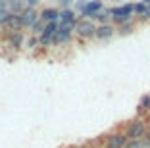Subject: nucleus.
<instances>
[{"mask_svg":"<svg viewBox=\"0 0 150 148\" xmlns=\"http://www.w3.org/2000/svg\"><path fill=\"white\" fill-rule=\"evenodd\" d=\"M127 135L123 129H114L110 133L100 137V146L102 148H125L127 144Z\"/></svg>","mask_w":150,"mask_h":148,"instance_id":"nucleus-1","label":"nucleus"},{"mask_svg":"<svg viewBox=\"0 0 150 148\" xmlns=\"http://www.w3.org/2000/svg\"><path fill=\"white\" fill-rule=\"evenodd\" d=\"M125 135H127V139H144L146 133H148V123H146L144 118H141V115H137L135 119H131V121L125 123Z\"/></svg>","mask_w":150,"mask_h":148,"instance_id":"nucleus-2","label":"nucleus"},{"mask_svg":"<svg viewBox=\"0 0 150 148\" xmlns=\"http://www.w3.org/2000/svg\"><path fill=\"white\" fill-rule=\"evenodd\" d=\"M94 31H96V21L91 18H77L75 21V37L81 40H91L94 39Z\"/></svg>","mask_w":150,"mask_h":148,"instance_id":"nucleus-3","label":"nucleus"},{"mask_svg":"<svg viewBox=\"0 0 150 148\" xmlns=\"http://www.w3.org/2000/svg\"><path fill=\"white\" fill-rule=\"evenodd\" d=\"M110 16H112V23L115 27L121 25V23L129 21V19L135 18V13H133V4L131 2H125V4H119V6H114L110 8Z\"/></svg>","mask_w":150,"mask_h":148,"instance_id":"nucleus-4","label":"nucleus"},{"mask_svg":"<svg viewBox=\"0 0 150 148\" xmlns=\"http://www.w3.org/2000/svg\"><path fill=\"white\" fill-rule=\"evenodd\" d=\"M58 31V21H48L44 25L42 33L39 35V44L40 46H52V39Z\"/></svg>","mask_w":150,"mask_h":148,"instance_id":"nucleus-5","label":"nucleus"},{"mask_svg":"<svg viewBox=\"0 0 150 148\" xmlns=\"http://www.w3.org/2000/svg\"><path fill=\"white\" fill-rule=\"evenodd\" d=\"M0 39H4L10 48H21L25 42V33L23 31H6V33H2Z\"/></svg>","mask_w":150,"mask_h":148,"instance_id":"nucleus-6","label":"nucleus"},{"mask_svg":"<svg viewBox=\"0 0 150 148\" xmlns=\"http://www.w3.org/2000/svg\"><path fill=\"white\" fill-rule=\"evenodd\" d=\"M19 19H21L23 29H31V25L39 19V10L33 8V6H25V8L19 12Z\"/></svg>","mask_w":150,"mask_h":148,"instance_id":"nucleus-7","label":"nucleus"},{"mask_svg":"<svg viewBox=\"0 0 150 148\" xmlns=\"http://www.w3.org/2000/svg\"><path fill=\"white\" fill-rule=\"evenodd\" d=\"M102 10H104V2H102V0H87L85 6L79 10V12H81L83 18H91L93 19L98 12H102Z\"/></svg>","mask_w":150,"mask_h":148,"instance_id":"nucleus-8","label":"nucleus"},{"mask_svg":"<svg viewBox=\"0 0 150 148\" xmlns=\"http://www.w3.org/2000/svg\"><path fill=\"white\" fill-rule=\"evenodd\" d=\"M115 35V25L114 23H102V25H96V31H94V39L104 42V40H110L112 37Z\"/></svg>","mask_w":150,"mask_h":148,"instance_id":"nucleus-9","label":"nucleus"},{"mask_svg":"<svg viewBox=\"0 0 150 148\" xmlns=\"http://www.w3.org/2000/svg\"><path fill=\"white\" fill-rule=\"evenodd\" d=\"M6 31H25L23 25H21V19H19V13L10 12V16L4 19V23H2V33H6Z\"/></svg>","mask_w":150,"mask_h":148,"instance_id":"nucleus-10","label":"nucleus"},{"mask_svg":"<svg viewBox=\"0 0 150 148\" xmlns=\"http://www.w3.org/2000/svg\"><path fill=\"white\" fill-rule=\"evenodd\" d=\"M137 27H139V21H137V18H133V19H129V21H125V23H121V25L115 27V35L129 37V35H133V33L137 31Z\"/></svg>","mask_w":150,"mask_h":148,"instance_id":"nucleus-11","label":"nucleus"},{"mask_svg":"<svg viewBox=\"0 0 150 148\" xmlns=\"http://www.w3.org/2000/svg\"><path fill=\"white\" fill-rule=\"evenodd\" d=\"M75 21H77L75 10H71V8H62V10H60V18H58V23H71V25H75Z\"/></svg>","mask_w":150,"mask_h":148,"instance_id":"nucleus-12","label":"nucleus"},{"mask_svg":"<svg viewBox=\"0 0 150 148\" xmlns=\"http://www.w3.org/2000/svg\"><path fill=\"white\" fill-rule=\"evenodd\" d=\"M39 18H42L44 21H58V18H60V10L58 8H42L39 12Z\"/></svg>","mask_w":150,"mask_h":148,"instance_id":"nucleus-13","label":"nucleus"},{"mask_svg":"<svg viewBox=\"0 0 150 148\" xmlns=\"http://www.w3.org/2000/svg\"><path fill=\"white\" fill-rule=\"evenodd\" d=\"M146 10H148V6H146L142 0H139V2H135V4H133V13H135V18H137L139 23H144Z\"/></svg>","mask_w":150,"mask_h":148,"instance_id":"nucleus-14","label":"nucleus"},{"mask_svg":"<svg viewBox=\"0 0 150 148\" xmlns=\"http://www.w3.org/2000/svg\"><path fill=\"white\" fill-rule=\"evenodd\" d=\"M150 112V92L141 96V100H139V106H137V115H144V113Z\"/></svg>","mask_w":150,"mask_h":148,"instance_id":"nucleus-15","label":"nucleus"},{"mask_svg":"<svg viewBox=\"0 0 150 148\" xmlns=\"http://www.w3.org/2000/svg\"><path fill=\"white\" fill-rule=\"evenodd\" d=\"M94 21H96V25H102V23H112V16H110V8H104L102 12H98L96 16H94Z\"/></svg>","mask_w":150,"mask_h":148,"instance_id":"nucleus-16","label":"nucleus"},{"mask_svg":"<svg viewBox=\"0 0 150 148\" xmlns=\"http://www.w3.org/2000/svg\"><path fill=\"white\" fill-rule=\"evenodd\" d=\"M25 6H27V4L23 2V0H10V2H8V10H10L12 13H19L23 8H25Z\"/></svg>","mask_w":150,"mask_h":148,"instance_id":"nucleus-17","label":"nucleus"},{"mask_svg":"<svg viewBox=\"0 0 150 148\" xmlns=\"http://www.w3.org/2000/svg\"><path fill=\"white\" fill-rule=\"evenodd\" d=\"M44 25H46V21H44L42 18H39V19H37V21H35V23L31 25V29H29V33H31V35H37V37H39L40 33H42Z\"/></svg>","mask_w":150,"mask_h":148,"instance_id":"nucleus-18","label":"nucleus"},{"mask_svg":"<svg viewBox=\"0 0 150 148\" xmlns=\"http://www.w3.org/2000/svg\"><path fill=\"white\" fill-rule=\"evenodd\" d=\"M23 46H25L27 50H33V48L40 46V44H39V37H37V35H31V33H29V37H25V42H23Z\"/></svg>","mask_w":150,"mask_h":148,"instance_id":"nucleus-19","label":"nucleus"},{"mask_svg":"<svg viewBox=\"0 0 150 148\" xmlns=\"http://www.w3.org/2000/svg\"><path fill=\"white\" fill-rule=\"evenodd\" d=\"M125 148H144V140L142 139H129Z\"/></svg>","mask_w":150,"mask_h":148,"instance_id":"nucleus-20","label":"nucleus"},{"mask_svg":"<svg viewBox=\"0 0 150 148\" xmlns=\"http://www.w3.org/2000/svg\"><path fill=\"white\" fill-rule=\"evenodd\" d=\"M23 2H25L27 6H33V8H37V6H39V2H40V0H23Z\"/></svg>","mask_w":150,"mask_h":148,"instance_id":"nucleus-21","label":"nucleus"},{"mask_svg":"<svg viewBox=\"0 0 150 148\" xmlns=\"http://www.w3.org/2000/svg\"><path fill=\"white\" fill-rule=\"evenodd\" d=\"M83 148H102V146H100V144H96V142H93V144L88 142V144H85Z\"/></svg>","mask_w":150,"mask_h":148,"instance_id":"nucleus-22","label":"nucleus"},{"mask_svg":"<svg viewBox=\"0 0 150 148\" xmlns=\"http://www.w3.org/2000/svg\"><path fill=\"white\" fill-rule=\"evenodd\" d=\"M60 2H62L64 8H69V4H71V0H60Z\"/></svg>","mask_w":150,"mask_h":148,"instance_id":"nucleus-23","label":"nucleus"},{"mask_svg":"<svg viewBox=\"0 0 150 148\" xmlns=\"http://www.w3.org/2000/svg\"><path fill=\"white\" fill-rule=\"evenodd\" d=\"M0 2H2V4H6V6H8V2H10V0H0Z\"/></svg>","mask_w":150,"mask_h":148,"instance_id":"nucleus-24","label":"nucleus"},{"mask_svg":"<svg viewBox=\"0 0 150 148\" xmlns=\"http://www.w3.org/2000/svg\"><path fill=\"white\" fill-rule=\"evenodd\" d=\"M142 2H144V4H146V6H150V0H142Z\"/></svg>","mask_w":150,"mask_h":148,"instance_id":"nucleus-25","label":"nucleus"},{"mask_svg":"<svg viewBox=\"0 0 150 148\" xmlns=\"http://www.w3.org/2000/svg\"><path fill=\"white\" fill-rule=\"evenodd\" d=\"M0 37H2V25H0Z\"/></svg>","mask_w":150,"mask_h":148,"instance_id":"nucleus-26","label":"nucleus"},{"mask_svg":"<svg viewBox=\"0 0 150 148\" xmlns=\"http://www.w3.org/2000/svg\"><path fill=\"white\" fill-rule=\"evenodd\" d=\"M114 2H121V0H114Z\"/></svg>","mask_w":150,"mask_h":148,"instance_id":"nucleus-27","label":"nucleus"}]
</instances>
